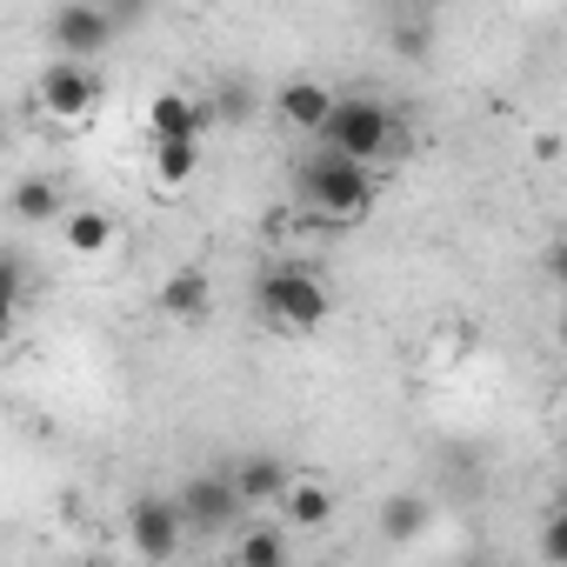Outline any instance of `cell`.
<instances>
[{
	"mask_svg": "<svg viewBox=\"0 0 567 567\" xmlns=\"http://www.w3.org/2000/svg\"><path fill=\"white\" fill-rule=\"evenodd\" d=\"M181 507H187V527H194V534H234V527L254 514L234 474H194V481L181 487Z\"/></svg>",
	"mask_w": 567,
	"mask_h": 567,
	"instance_id": "cell-7",
	"label": "cell"
},
{
	"mask_svg": "<svg viewBox=\"0 0 567 567\" xmlns=\"http://www.w3.org/2000/svg\"><path fill=\"white\" fill-rule=\"evenodd\" d=\"M301 194L321 220L354 227V220L374 214V161H354L341 147H315L308 167H301Z\"/></svg>",
	"mask_w": 567,
	"mask_h": 567,
	"instance_id": "cell-1",
	"label": "cell"
},
{
	"mask_svg": "<svg viewBox=\"0 0 567 567\" xmlns=\"http://www.w3.org/2000/svg\"><path fill=\"white\" fill-rule=\"evenodd\" d=\"M101 74H94V61H68V54H54V68L41 74V87H34V101H41V114L54 121V127H81L94 107H101Z\"/></svg>",
	"mask_w": 567,
	"mask_h": 567,
	"instance_id": "cell-4",
	"label": "cell"
},
{
	"mask_svg": "<svg viewBox=\"0 0 567 567\" xmlns=\"http://www.w3.org/2000/svg\"><path fill=\"white\" fill-rule=\"evenodd\" d=\"M234 560L240 567H280V560H288V534H280V527H247L240 540H234Z\"/></svg>",
	"mask_w": 567,
	"mask_h": 567,
	"instance_id": "cell-17",
	"label": "cell"
},
{
	"mask_svg": "<svg viewBox=\"0 0 567 567\" xmlns=\"http://www.w3.org/2000/svg\"><path fill=\"white\" fill-rule=\"evenodd\" d=\"M547 280L567 295V240H554V247H547Z\"/></svg>",
	"mask_w": 567,
	"mask_h": 567,
	"instance_id": "cell-21",
	"label": "cell"
},
{
	"mask_svg": "<svg viewBox=\"0 0 567 567\" xmlns=\"http://www.w3.org/2000/svg\"><path fill=\"white\" fill-rule=\"evenodd\" d=\"M254 308L280 334H315L328 321V280L308 267H267L260 288H254Z\"/></svg>",
	"mask_w": 567,
	"mask_h": 567,
	"instance_id": "cell-3",
	"label": "cell"
},
{
	"mask_svg": "<svg viewBox=\"0 0 567 567\" xmlns=\"http://www.w3.org/2000/svg\"><path fill=\"white\" fill-rule=\"evenodd\" d=\"M0 308H8V321L28 308V260L8 254V267H0Z\"/></svg>",
	"mask_w": 567,
	"mask_h": 567,
	"instance_id": "cell-19",
	"label": "cell"
},
{
	"mask_svg": "<svg viewBox=\"0 0 567 567\" xmlns=\"http://www.w3.org/2000/svg\"><path fill=\"white\" fill-rule=\"evenodd\" d=\"M560 461H567V427H560Z\"/></svg>",
	"mask_w": 567,
	"mask_h": 567,
	"instance_id": "cell-22",
	"label": "cell"
},
{
	"mask_svg": "<svg viewBox=\"0 0 567 567\" xmlns=\"http://www.w3.org/2000/svg\"><path fill=\"white\" fill-rule=\"evenodd\" d=\"M207 308H214V274L207 267H181V274L161 280V315L167 321H200Z\"/></svg>",
	"mask_w": 567,
	"mask_h": 567,
	"instance_id": "cell-10",
	"label": "cell"
},
{
	"mask_svg": "<svg viewBox=\"0 0 567 567\" xmlns=\"http://www.w3.org/2000/svg\"><path fill=\"white\" fill-rule=\"evenodd\" d=\"M254 107H260V101H254V87H247V81H220V87H214V121H220V127L254 121Z\"/></svg>",
	"mask_w": 567,
	"mask_h": 567,
	"instance_id": "cell-18",
	"label": "cell"
},
{
	"mask_svg": "<svg viewBox=\"0 0 567 567\" xmlns=\"http://www.w3.org/2000/svg\"><path fill=\"white\" fill-rule=\"evenodd\" d=\"M200 174V141H154V181L161 187H187Z\"/></svg>",
	"mask_w": 567,
	"mask_h": 567,
	"instance_id": "cell-15",
	"label": "cell"
},
{
	"mask_svg": "<svg viewBox=\"0 0 567 567\" xmlns=\"http://www.w3.org/2000/svg\"><path fill=\"white\" fill-rule=\"evenodd\" d=\"M48 41H54V54H68V61H101V54L121 41V21L101 8V0H61L54 21H48Z\"/></svg>",
	"mask_w": 567,
	"mask_h": 567,
	"instance_id": "cell-6",
	"label": "cell"
},
{
	"mask_svg": "<svg viewBox=\"0 0 567 567\" xmlns=\"http://www.w3.org/2000/svg\"><path fill=\"white\" fill-rule=\"evenodd\" d=\"M334 107H341V94L321 87V81H288V87H274V114H280V127L315 134V141H321V127L334 121Z\"/></svg>",
	"mask_w": 567,
	"mask_h": 567,
	"instance_id": "cell-9",
	"label": "cell"
},
{
	"mask_svg": "<svg viewBox=\"0 0 567 567\" xmlns=\"http://www.w3.org/2000/svg\"><path fill=\"white\" fill-rule=\"evenodd\" d=\"M187 507H181V494H141V501H127V547L141 554V560H174L181 547H187Z\"/></svg>",
	"mask_w": 567,
	"mask_h": 567,
	"instance_id": "cell-5",
	"label": "cell"
},
{
	"mask_svg": "<svg viewBox=\"0 0 567 567\" xmlns=\"http://www.w3.org/2000/svg\"><path fill=\"white\" fill-rule=\"evenodd\" d=\"M321 147H341V154L381 167V161H401V154L414 147V134H408V121H401L388 101H374V94H341L334 121L321 127Z\"/></svg>",
	"mask_w": 567,
	"mask_h": 567,
	"instance_id": "cell-2",
	"label": "cell"
},
{
	"mask_svg": "<svg viewBox=\"0 0 567 567\" xmlns=\"http://www.w3.org/2000/svg\"><path fill=\"white\" fill-rule=\"evenodd\" d=\"M114 234H121V227H114L107 207H68V214H61V247L81 254V260H101V254L114 247Z\"/></svg>",
	"mask_w": 567,
	"mask_h": 567,
	"instance_id": "cell-12",
	"label": "cell"
},
{
	"mask_svg": "<svg viewBox=\"0 0 567 567\" xmlns=\"http://www.w3.org/2000/svg\"><path fill=\"white\" fill-rule=\"evenodd\" d=\"M207 127H220L214 121V101H194L187 87H161L147 101V134L154 141H200Z\"/></svg>",
	"mask_w": 567,
	"mask_h": 567,
	"instance_id": "cell-8",
	"label": "cell"
},
{
	"mask_svg": "<svg viewBox=\"0 0 567 567\" xmlns=\"http://www.w3.org/2000/svg\"><path fill=\"white\" fill-rule=\"evenodd\" d=\"M560 341H567V315H560Z\"/></svg>",
	"mask_w": 567,
	"mask_h": 567,
	"instance_id": "cell-23",
	"label": "cell"
},
{
	"mask_svg": "<svg viewBox=\"0 0 567 567\" xmlns=\"http://www.w3.org/2000/svg\"><path fill=\"white\" fill-rule=\"evenodd\" d=\"M540 554H547V560H567V507L540 527Z\"/></svg>",
	"mask_w": 567,
	"mask_h": 567,
	"instance_id": "cell-20",
	"label": "cell"
},
{
	"mask_svg": "<svg viewBox=\"0 0 567 567\" xmlns=\"http://www.w3.org/2000/svg\"><path fill=\"white\" fill-rule=\"evenodd\" d=\"M14 214H21L28 227H54L68 207H61V187H54V181H21V187H14Z\"/></svg>",
	"mask_w": 567,
	"mask_h": 567,
	"instance_id": "cell-16",
	"label": "cell"
},
{
	"mask_svg": "<svg viewBox=\"0 0 567 567\" xmlns=\"http://www.w3.org/2000/svg\"><path fill=\"white\" fill-rule=\"evenodd\" d=\"M381 534L401 547V540H414V534H427V494H388L381 501Z\"/></svg>",
	"mask_w": 567,
	"mask_h": 567,
	"instance_id": "cell-14",
	"label": "cell"
},
{
	"mask_svg": "<svg viewBox=\"0 0 567 567\" xmlns=\"http://www.w3.org/2000/svg\"><path fill=\"white\" fill-rule=\"evenodd\" d=\"M280 520L288 527H328L334 520V494L321 481H301V487H288V501H280Z\"/></svg>",
	"mask_w": 567,
	"mask_h": 567,
	"instance_id": "cell-13",
	"label": "cell"
},
{
	"mask_svg": "<svg viewBox=\"0 0 567 567\" xmlns=\"http://www.w3.org/2000/svg\"><path fill=\"white\" fill-rule=\"evenodd\" d=\"M234 481H240V494H247V507H274L280 514V501H288V461L280 454H247L240 467H234Z\"/></svg>",
	"mask_w": 567,
	"mask_h": 567,
	"instance_id": "cell-11",
	"label": "cell"
}]
</instances>
